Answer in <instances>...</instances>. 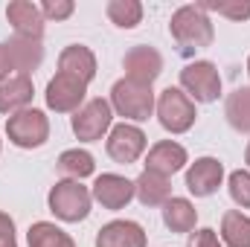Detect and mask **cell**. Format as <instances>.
I'll return each instance as SVG.
<instances>
[{
    "instance_id": "cell-1",
    "label": "cell",
    "mask_w": 250,
    "mask_h": 247,
    "mask_svg": "<svg viewBox=\"0 0 250 247\" xmlns=\"http://www.w3.org/2000/svg\"><path fill=\"white\" fill-rule=\"evenodd\" d=\"M169 32H172V38H175L181 56H192L195 50L209 47L212 38H215L212 21L207 18V12H204L201 6H181V9L172 15Z\"/></svg>"
},
{
    "instance_id": "cell-2",
    "label": "cell",
    "mask_w": 250,
    "mask_h": 247,
    "mask_svg": "<svg viewBox=\"0 0 250 247\" xmlns=\"http://www.w3.org/2000/svg\"><path fill=\"white\" fill-rule=\"evenodd\" d=\"M111 108L125 117V120H134V123H143L151 117L154 111V93H151V84H137L131 79H120L111 90Z\"/></svg>"
},
{
    "instance_id": "cell-3",
    "label": "cell",
    "mask_w": 250,
    "mask_h": 247,
    "mask_svg": "<svg viewBox=\"0 0 250 247\" xmlns=\"http://www.w3.org/2000/svg\"><path fill=\"white\" fill-rule=\"evenodd\" d=\"M90 201H93V195L79 181H59L50 189V212L67 224L84 221L90 212Z\"/></svg>"
},
{
    "instance_id": "cell-4",
    "label": "cell",
    "mask_w": 250,
    "mask_h": 247,
    "mask_svg": "<svg viewBox=\"0 0 250 247\" xmlns=\"http://www.w3.org/2000/svg\"><path fill=\"white\" fill-rule=\"evenodd\" d=\"M6 134L18 148H38L50 137V120L44 117V111L26 108L6 120Z\"/></svg>"
},
{
    "instance_id": "cell-5",
    "label": "cell",
    "mask_w": 250,
    "mask_h": 247,
    "mask_svg": "<svg viewBox=\"0 0 250 247\" xmlns=\"http://www.w3.org/2000/svg\"><path fill=\"white\" fill-rule=\"evenodd\" d=\"M195 105H192V99H189L184 90H178V87H166L163 93H160V99H157V120L160 125L166 128V131H172V134H184L192 128L195 123Z\"/></svg>"
},
{
    "instance_id": "cell-6",
    "label": "cell",
    "mask_w": 250,
    "mask_h": 247,
    "mask_svg": "<svg viewBox=\"0 0 250 247\" xmlns=\"http://www.w3.org/2000/svg\"><path fill=\"white\" fill-rule=\"evenodd\" d=\"M181 84L195 102H215L221 93V76L212 62H192L181 70Z\"/></svg>"
},
{
    "instance_id": "cell-7",
    "label": "cell",
    "mask_w": 250,
    "mask_h": 247,
    "mask_svg": "<svg viewBox=\"0 0 250 247\" xmlns=\"http://www.w3.org/2000/svg\"><path fill=\"white\" fill-rule=\"evenodd\" d=\"M111 120H114V111H111V102L108 99H90L84 102L76 114H73V134L84 143H93L99 140L108 128H111Z\"/></svg>"
},
{
    "instance_id": "cell-8",
    "label": "cell",
    "mask_w": 250,
    "mask_h": 247,
    "mask_svg": "<svg viewBox=\"0 0 250 247\" xmlns=\"http://www.w3.org/2000/svg\"><path fill=\"white\" fill-rule=\"evenodd\" d=\"M87 84L67 76V73H56V79H50L47 84V108L56 114H76L84 102Z\"/></svg>"
},
{
    "instance_id": "cell-9",
    "label": "cell",
    "mask_w": 250,
    "mask_h": 247,
    "mask_svg": "<svg viewBox=\"0 0 250 247\" xmlns=\"http://www.w3.org/2000/svg\"><path fill=\"white\" fill-rule=\"evenodd\" d=\"M108 154H111V160H117V163H134V160H140V154L146 151V134L137 128V125H114L111 128V134H108Z\"/></svg>"
},
{
    "instance_id": "cell-10",
    "label": "cell",
    "mask_w": 250,
    "mask_h": 247,
    "mask_svg": "<svg viewBox=\"0 0 250 247\" xmlns=\"http://www.w3.org/2000/svg\"><path fill=\"white\" fill-rule=\"evenodd\" d=\"M123 67H125V76L137 84H151L160 73H163V56L154 50V47H131L123 59Z\"/></svg>"
},
{
    "instance_id": "cell-11",
    "label": "cell",
    "mask_w": 250,
    "mask_h": 247,
    "mask_svg": "<svg viewBox=\"0 0 250 247\" xmlns=\"http://www.w3.org/2000/svg\"><path fill=\"white\" fill-rule=\"evenodd\" d=\"M224 178V166L215 157H201L189 166L187 172V189L195 198H209L212 192H218Z\"/></svg>"
},
{
    "instance_id": "cell-12",
    "label": "cell",
    "mask_w": 250,
    "mask_h": 247,
    "mask_svg": "<svg viewBox=\"0 0 250 247\" xmlns=\"http://www.w3.org/2000/svg\"><path fill=\"white\" fill-rule=\"evenodd\" d=\"M184 166H187V148L181 143H172V140H163V143L151 145V151L146 157V172H154V175H163V178H172Z\"/></svg>"
},
{
    "instance_id": "cell-13",
    "label": "cell",
    "mask_w": 250,
    "mask_h": 247,
    "mask_svg": "<svg viewBox=\"0 0 250 247\" xmlns=\"http://www.w3.org/2000/svg\"><path fill=\"white\" fill-rule=\"evenodd\" d=\"M32 79L21 76V73H9L0 79V114H18L26 111V105L32 102Z\"/></svg>"
},
{
    "instance_id": "cell-14",
    "label": "cell",
    "mask_w": 250,
    "mask_h": 247,
    "mask_svg": "<svg viewBox=\"0 0 250 247\" xmlns=\"http://www.w3.org/2000/svg\"><path fill=\"white\" fill-rule=\"evenodd\" d=\"M6 53L12 59L15 73H21V76H29L38 64L44 62L41 38H29V35H12L9 44H6Z\"/></svg>"
},
{
    "instance_id": "cell-15",
    "label": "cell",
    "mask_w": 250,
    "mask_h": 247,
    "mask_svg": "<svg viewBox=\"0 0 250 247\" xmlns=\"http://www.w3.org/2000/svg\"><path fill=\"white\" fill-rule=\"evenodd\" d=\"M105 209H123L125 204L134 198V184L123 175H99L93 192H90Z\"/></svg>"
},
{
    "instance_id": "cell-16",
    "label": "cell",
    "mask_w": 250,
    "mask_h": 247,
    "mask_svg": "<svg viewBox=\"0 0 250 247\" xmlns=\"http://www.w3.org/2000/svg\"><path fill=\"white\" fill-rule=\"evenodd\" d=\"M6 18L15 26V35H29V38H41L44 32V15L41 6L29 3V0H12L6 6Z\"/></svg>"
},
{
    "instance_id": "cell-17",
    "label": "cell",
    "mask_w": 250,
    "mask_h": 247,
    "mask_svg": "<svg viewBox=\"0 0 250 247\" xmlns=\"http://www.w3.org/2000/svg\"><path fill=\"white\" fill-rule=\"evenodd\" d=\"M96 247H146V230L137 221H111L96 233Z\"/></svg>"
},
{
    "instance_id": "cell-18",
    "label": "cell",
    "mask_w": 250,
    "mask_h": 247,
    "mask_svg": "<svg viewBox=\"0 0 250 247\" xmlns=\"http://www.w3.org/2000/svg\"><path fill=\"white\" fill-rule=\"evenodd\" d=\"M59 73H67V76H73V79H79V82L87 84L96 76V56L87 47L73 44V47H67L59 56Z\"/></svg>"
},
{
    "instance_id": "cell-19",
    "label": "cell",
    "mask_w": 250,
    "mask_h": 247,
    "mask_svg": "<svg viewBox=\"0 0 250 247\" xmlns=\"http://www.w3.org/2000/svg\"><path fill=\"white\" fill-rule=\"evenodd\" d=\"M134 195L143 206H163L172 195V186L169 178L163 175H154V172H143L137 181H134Z\"/></svg>"
},
{
    "instance_id": "cell-20",
    "label": "cell",
    "mask_w": 250,
    "mask_h": 247,
    "mask_svg": "<svg viewBox=\"0 0 250 247\" xmlns=\"http://www.w3.org/2000/svg\"><path fill=\"white\" fill-rule=\"evenodd\" d=\"M163 221L172 233H189V230H195L198 212L187 198H169L163 204Z\"/></svg>"
},
{
    "instance_id": "cell-21",
    "label": "cell",
    "mask_w": 250,
    "mask_h": 247,
    "mask_svg": "<svg viewBox=\"0 0 250 247\" xmlns=\"http://www.w3.org/2000/svg\"><path fill=\"white\" fill-rule=\"evenodd\" d=\"M224 117L236 131L250 134V87H239L224 102Z\"/></svg>"
},
{
    "instance_id": "cell-22",
    "label": "cell",
    "mask_w": 250,
    "mask_h": 247,
    "mask_svg": "<svg viewBox=\"0 0 250 247\" xmlns=\"http://www.w3.org/2000/svg\"><path fill=\"white\" fill-rule=\"evenodd\" d=\"M221 239L230 247H250V218L239 209L224 212L221 218Z\"/></svg>"
},
{
    "instance_id": "cell-23",
    "label": "cell",
    "mask_w": 250,
    "mask_h": 247,
    "mask_svg": "<svg viewBox=\"0 0 250 247\" xmlns=\"http://www.w3.org/2000/svg\"><path fill=\"white\" fill-rule=\"evenodd\" d=\"M26 242H29V247H76V242L62 227H56L50 221H35L26 233Z\"/></svg>"
},
{
    "instance_id": "cell-24",
    "label": "cell",
    "mask_w": 250,
    "mask_h": 247,
    "mask_svg": "<svg viewBox=\"0 0 250 247\" xmlns=\"http://www.w3.org/2000/svg\"><path fill=\"white\" fill-rule=\"evenodd\" d=\"M96 169L93 157L82 148H70L59 157V175H64L67 181H82V178H90Z\"/></svg>"
},
{
    "instance_id": "cell-25",
    "label": "cell",
    "mask_w": 250,
    "mask_h": 247,
    "mask_svg": "<svg viewBox=\"0 0 250 247\" xmlns=\"http://www.w3.org/2000/svg\"><path fill=\"white\" fill-rule=\"evenodd\" d=\"M108 18L120 29H134L143 21V6L137 0H111L108 3Z\"/></svg>"
},
{
    "instance_id": "cell-26",
    "label": "cell",
    "mask_w": 250,
    "mask_h": 247,
    "mask_svg": "<svg viewBox=\"0 0 250 247\" xmlns=\"http://www.w3.org/2000/svg\"><path fill=\"white\" fill-rule=\"evenodd\" d=\"M204 12H218L224 18H233V21H245L250 18V0H236V3H198Z\"/></svg>"
},
{
    "instance_id": "cell-27",
    "label": "cell",
    "mask_w": 250,
    "mask_h": 247,
    "mask_svg": "<svg viewBox=\"0 0 250 247\" xmlns=\"http://www.w3.org/2000/svg\"><path fill=\"white\" fill-rule=\"evenodd\" d=\"M230 198L239 204V206H245L250 209V172H233L230 175Z\"/></svg>"
},
{
    "instance_id": "cell-28",
    "label": "cell",
    "mask_w": 250,
    "mask_h": 247,
    "mask_svg": "<svg viewBox=\"0 0 250 247\" xmlns=\"http://www.w3.org/2000/svg\"><path fill=\"white\" fill-rule=\"evenodd\" d=\"M73 0H44L41 3V15L44 18H56V21H64L73 15Z\"/></svg>"
},
{
    "instance_id": "cell-29",
    "label": "cell",
    "mask_w": 250,
    "mask_h": 247,
    "mask_svg": "<svg viewBox=\"0 0 250 247\" xmlns=\"http://www.w3.org/2000/svg\"><path fill=\"white\" fill-rule=\"evenodd\" d=\"M187 247H221V245H218L215 230L204 227V230H198V233H192V236H189V245Z\"/></svg>"
},
{
    "instance_id": "cell-30",
    "label": "cell",
    "mask_w": 250,
    "mask_h": 247,
    "mask_svg": "<svg viewBox=\"0 0 250 247\" xmlns=\"http://www.w3.org/2000/svg\"><path fill=\"white\" fill-rule=\"evenodd\" d=\"M0 247H18V242H15V221L6 212H0Z\"/></svg>"
},
{
    "instance_id": "cell-31",
    "label": "cell",
    "mask_w": 250,
    "mask_h": 247,
    "mask_svg": "<svg viewBox=\"0 0 250 247\" xmlns=\"http://www.w3.org/2000/svg\"><path fill=\"white\" fill-rule=\"evenodd\" d=\"M15 67H12V59H9V53H6V44H0V79L3 76H9Z\"/></svg>"
},
{
    "instance_id": "cell-32",
    "label": "cell",
    "mask_w": 250,
    "mask_h": 247,
    "mask_svg": "<svg viewBox=\"0 0 250 247\" xmlns=\"http://www.w3.org/2000/svg\"><path fill=\"white\" fill-rule=\"evenodd\" d=\"M245 163L250 166V143H248V151H245Z\"/></svg>"
},
{
    "instance_id": "cell-33",
    "label": "cell",
    "mask_w": 250,
    "mask_h": 247,
    "mask_svg": "<svg viewBox=\"0 0 250 247\" xmlns=\"http://www.w3.org/2000/svg\"><path fill=\"white\" fill-rule=\"evenodd\" d=\"M248 73H250V59H248Z\"/></svg>"
}]
</instances>
